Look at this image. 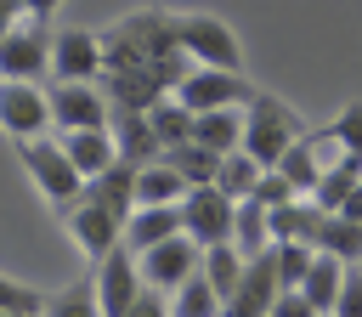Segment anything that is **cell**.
<instances>
[{
  "instance_id": "1",
  "label": "cell",
  "mask_w": 362,
  "mask_h": 317,
  "mask_svg": "<svg viewBox=\"0 0 362 317\" xmlns=\"http://www.w3.org/2000/svg\"><path fill=\"white\" fill-rule=\"evenodd\" d=\"M300 136H305V119H300L283 96H272V91H255V96H249V108H243V153H249V158H260L266 170H277L283 153H288Z\"/></svg>"
},
{
  "instance_id": "2",
  "label": "cell",
  "mask_w": 362,
  "mask_h": 317,
  "mask_svg": "<svg viewBox=\"0 0 362 317\" xmlns=\"http://www.w3.org/2000/svg\"><path fill=\"white\" fill-rule=\"evenodd\" d=\"M17 158L28 164V175H34V187L62 209V204H74L79 192H85V175L74 170V158H68V147L57 142V136H28V142H17Z\"/></svg>"
},
{
  "instance_id": "3",
  "label": "cell",
  "mask_w": 362,
  "mask_h": 317,
  "mask_svg": "<svg viewBox=\"0 0 362 317\" xmlns=\"http://www.w3.org/2000/svg\"><path fill=\"white\" fill-rule=\"evenodd\" d=\"M62 226L74 232V243H79L90 260H102V255H113V249L124 243V215H119V209H107L90 187H85L74 204H62Z\"/></svg>"
},
{
  "instance_id": "4",
  "label": "cell",
  "mask_w": 362,
  "mask_h": 317,
  "mask_svg": "<svg viewBox=\"0 0 362 317\" xmlns=\"http://www.w3.org/2000/svg\"><path fill=\"white\" fill-rule=\"evenodd\" d=\"M175 40H181V51H187L198 68H238V62H243L238 34H232L221 17H209V11H187V17H175Z\"/></svg>"
},
{
  "instance_id": "5",
  "label": "cell",
  "mask_w": 362,
  "mask_h": 317,
  "mask_svg": "<svg viewBox=\"0 0 362 317\" xmlns=\"http://www.w3.org/2000/svg\"><path fill=\"white\" fill-rule=\"evenodd\" d=\"M232 221H238V198H226L215 181L209 187H192L187 198H181V232L192 238V243H232Z\"/></svg>"
},
{
  "instance_id": "6",
  "label": "cell",
  "mask_w": 362,
  "mask_h": 317,
  "mask_svg": "<svg viewBox=\"0 0 362 317\" xmlns=\"http://www.w3.org/2000/svg\"><path fill=\"white\" fill-rule=\"evenodd\" d=\"M175 96H181L192 113H215V108H249L255 85H249L238 68H192V74L175 85Z\"/></svg>"
},
{
  "instance_id": "7",
  "label": "cell",
  "mask_w": 362,
  "mask_h": 317,
  "mask_svg": "<svg viewBox=\"0 0 362 317\" xmlns=\"http://www.w3.org/2000/svg\"><path fill=\"white\" fill-rule=\"evenodd\" d=\"M96 306H102V317H124L130 306H136V294L147 289V277H141V260H136V249H113V255H102L96 260Z\"/></svg>"
},
{
  "instance_id": "8",
  "label": "cell",
  "mask_w": 362,
  "mask_h": 317,
  "mask_svg": "<svg viewBox=\"0 0 362 317\" xmlns=\"http://www.w3.org/2000/svg\"><path fill=\"white\" fill-rule=\"evenodd\" d=\"M113 102L102 85H79V79H57L51 91V125L57 130H107Z\"/></svg>"
},
{
  "instance_id": "9",
  "label": "cell",
  "mask_w": 362,
  "mask_h": 317,
  "mask_svg": "<svg viewBox=\"0 0 362 317\" xmlns=\"http://www.w3.org/2000/svg\"><path fill=\"white\" fill-rule=\"evenodd\" d=\"M141 260V277H147V289H164V294H175L198 266H204V243H192L187 232H175V238H164V243H153V249H141L136 255Z\"/></svg>"
},
{
  "instance_id": "10",
  "label": "cell",
  "mask_w": 362,
  "mask_h": 317,
  "mask_svg": "<svg viewBox=\"0 0 362 317\" xmlns=\"http://www.w3.org/2000/svg\"><path fill=\"white\" fill-rule=\"evenodd\" d=\"M45 125H51V96L40 85H28V79H0V130L28 142Z\"/></svg>"
},
{
  "instance_id": "11",
  "label": "cell",
  "mask_w": 362,
  "mask_h": 317,
  "mask_svg": "<svg viewBox=\"0 0 362 317\" xmlns=\"http://www.w3.org/2000/svg\"><path fill=\"white\" fill-rule=\"evenodd\" d=\"M51 40L57 34H45L40 23H17L6 40H0V79H40L45 68H51Z\"/></svg>"
},
{
  "instance_id": "12",
  "label": "cell",
  "mask_w": 362,
  "mask_h": 317,
  "mask_svg": "<svg viewBox=\"0 0 362 317\" xmlns=\"http://www.w3.org/2000/svg\"><path fill=\"white\" fill-rule=\"evenodd\" d=\"M107 68L102 57V34H85V28H62L51 40V74L57 79H79V85H96Z\"/></svg>"
},
{
  "instance_id": "13",
  "label": "cell",
  "mask_w": 362,
  "mask_h": 317,
  "mask_svg": "<svg viewBox=\"0 0 362 317\" xmlns=\"http://www.w3.org/2000/svg\"><path fill=\"white\" fill-rule=\"evenodd\" d=\"M277 294H283V277H277V255L266 249V255H255L243 266V283L232 289L226 317H272V300Z\"/></svg>"
},
{
  "instance_id": "14",
  "label": "cell",
  "mask_w": 362,
  "mask_h": 317,
  "mask_svg": "<svg viewBox=\"0 0 362 317\" xmlns=\"http://www.w3.org/2000/svg\"><path fill=\"white\" fill-rule=\"evenodd\" d=\"M107 130H113V147H119V158H124V164H153V158L164 153V147H158V136H153V119H147V113H136V108H113Z\"/></svg>"
},
{
  "instance_id": "15",
  "label": "cell",
  "mask_w": 362,
  "mask_h": 317,
  "mask_svg": "<svg viewBox=\"0 0 362 317\" xmlns=\"http://www.w3.org/2000/svg\"><path fill=\"white\" fill-rule=\"evenodd\" d=\"M322 221H328V209L317 198H288V204L272 209V243H311L317 249Z\"/></svg>"
},
{
  "instance_id": "16",
  "label": "cell",
  "mask_w": 362,
  "mask_h": 317,
  "mask_svg": "<svg viewBox=\"0 0 362 317\" xmlns=\"http://www.w3.org/2000/svg\"><path fill=\"white\" fill-rule=\"evenodd\" d=\"M57 142L68 147V158H74V170H79L85 181H96L102 170H113V164H119L113 130H57Z\"/></svg>"
},
{
  "instance_id": "17",
  "label": "cell",
  "mask_w": 362,
  "mask_h": 317,
  "mask_svg": "<svg viewBox=\"0 0 362 317\" xmlns=\"http://www.w3.org/2000/svg\"><path fill=\"white\" fill-rule=\"evenodd\" d=\"M175 232H181V204H136L130 221H124V249L141 255V249H153Z\"/></svg>"
},
{
  "instance_id": "18",
  "label": "cell",
  "mask_w": 362,
  "mask_h": 317,
  "mask_svg": "<svg viewBox=\"0 0 362 317\" xmlns=\"http://www.w3.org/2000/svg\"><path fill=\"white\" fill-rule=\"evenodd\" d=\"M345 272H351V266H345L339 255H322V249H317V260H311V272H305L300 294H305L322 317H334V300H339V289H345Z\"/></svg>"
},
{
  "instance_id": "19",
  "label": "cell",
  "mask_w": 362,
  "mask_h": 317,
  "mask_svg": "<svg viewBox=\"0 0 362 317\" xmlns=\"http://www.w3.org/2000/svg\"><path fill=\"white\" fill-rule=\"evenodd\" d=\"M192 142H204L209 153H238L243 147V108H215V113H198L192 125Z\"/></svg>"
},
{
  "instance_id": "20",
  "label": "cell",
  "mask_w": 362,
  "mask_h": 317,
  "mask_svg": "<svg viewBox=\"0 0 362 317\" xmlns=\"http://www.w3.org/2000/svg\"><path fill=\"white\" fill-rule=\"evenodd\" d=\"M277 170L294 181V192H300V198H311V192H317V181H322V170H328V158H322L317 136L305 130V136H300V142L283 153V164H277Z\"/></svg>"
},
{
  "instance_id": "21",
  "label": "cell",
  "mask_w": 362,
  "mask_h": 317,
  "mask_svg": "<svg viewBox=\"0 0 362 317\" xmlns=\"http://www.w3.org/2000/svg\"><path fill=\"white\" fill-rule=\"evenodd\" d=\"M192 187H187V175L181 170H170L164 158H153V164H141L136 170V204H181Z\"/></svg>"
},
{
  "instance_id": "22",
  "label": "cell",
  "mask_w": 362,
  "mask_h": 317,
  "mask_svg": "<svg viewBox=\"0 0 362 317\" xmlns=\"http://www.w3.org/2000/svg\"><path fill=\"white\" fill-rule=\"evenodd\" d=\"M232 243L255 260V255H266L272 249V209L260 204V198H238V221H232Z\"/></svg>"
},
{
  "instance_id": "23",
  "label": "cell",
  "mask_w": 362,
  "mask_h": 317,
  "mask_svg": "<svg viewBox=\"0 0 362 317\" xmlns=\"http://www.w3.org/2000/svg\"><path fill=\"white\" fill-rule=\"evenodd\" d=\"M147 119H153V136H158V147H181V142H192V125H198V113L170 91L164 102H153L147 108Z\"/></svg>"
},
{
  "instance_id": "24",
  "label": "cell",
  "mask_w": 362,
  "mask_h": 317,
  "mask_svg": "<svg viewBox=\"0 0 362 317\" xmlns=\"http://www.w3.org/2000/svg\"><path fill=\"white\" fill-rule=\"evenodd\" d=\"M170 317H226V300H221V289H215L204 272H192V277L170 294Z\"/></svg>"
},
{
  "instance_id": "25",
  "label": "cell",
  "mask_w": 362,
  "mask_h": 317,
  "mask_svg": "<svg viewBox=\"0 0 362 317\" xmlns=\"http://www.w3.org/2000/svg\"><path fill=\"white\" fill-rule=\"evenodd\" d=\"M170 170H181L187 175V187H209L215 181V170H221V153H209L204 142H181V147H164L158 153Z\"/></svg>"
},
{
  "instance_id": "26",
  "label": "cell",
  "mask_w": 362,
  "mask_h": 317,
  "mask_svg": "<svg viewBox=\"0 0 362 317\" xmlns=\"http://www.w3.org/2000/svg\"><path fill=\"white\" fill-rule=\"evenodd\" d=\"M243 266H249V255H243L238 243H209V249H204V266H198V272H204V277H209V283L221 289V300H232V289L243 283Z\"/></svg>"
},
{
  "instance_id": "27",
  "label": "cell",
  "mask_w": 362,
  "mask_h": 317,
  "mask_svg": "<svg viewBox=\"0 0 362 317\" xmlns=\"http://www.w3.org/2000/svg\"><path fill=\"white\" fill-rule=\"evenodd\" d=\"M260 175H266V164H260V158H249V153L238 147V153H226V158H221V170H215V187H221L226 198H255Z\"/></svg>"
},
{
  "instance_id": "28",
  "label": "cell",
  "mask_w": 362,
  "mask_h": 317,
  "mask_svg": "<svg viewBox=\"0 0 362 317\" xmlns=\"http://www.w3.org/2000/svg\"><path fill=\"white\" fill-rule=\"evenodd\" d=\"M356 181H362V158H356V153H345V158H334V164L322 170V181H317V192H311V198L334 215V209L351 198V187H356Z\"/></svg>"
},
{
  "instance_id": "29",
  "label": "cell",
  "mask_w": 362,
  "mask_h": 317,
  "mask_svg": "<svg viewBox=\"0 0 362 317\" xmlns=\"http://www.w3.org/2000/svg\"><path fill=\"white\" fill-rule=\"evenodd\" d=\"M317 249H322V255H339L345 266H362V221H351V215H328Z\"/></svg>"
},
{
  "instance_id": "30",
  "label": "cell",
  "mask_w": 362,
  "mask_h": 317,
  "mask_svg": "<svg viewBox=\"0 0 362 317\" xmlns=\"http://www.w3.org/2000/svg\"><path fill=\"white\" fill-rule=\"evenodd\" d=\"M40 317H102V306H96V277H79V283L45 294V311H40Z\"/></svg>"
},
{
  "instance_id": "31",
  "label": "cell",
  "mask_w": 362,
  "mask_h": 317,
  "mask_svg": "<svg viewBox=\"0 0 362 317\" xmlns=\"http://www.w3.org/2000/svg\"><path fill=\"white\" fill-rule=\"evenodd\" d=\"M272 255H277V277H283V289H300L305 272H311V260H317L311 243H272Z\"/></svg>"
},
{
  "instance_id": "32",
  "label": "cell",
  "mask_w": 362,
  "mask_h": 317,
  "mask_svg": "<svg viewBox=\"0 0 362 317\" xmlns=\"http://www.w3.org/2000/svg\"><path fill=\"white\" fill-rule=\"evenodd\" d=\"M0 311H11V317H40V311H45V294L28 289V283L0 277Z\"/></svg>"
},
{
  "instance_id": "33",
  "label": "cell",
  "mask_w": 362,
  "mask_h": 317,
  "mask_svg": "<svg viewBox=\"0 0 362 317\" xmlns=\"http://www.w3.org/2000/svg\"><path fill=\"white\" fill-rule=\"evenodd\" d=\"M334 136H339V147L345 153H356L362 158V102H345L339 113H334V125H328Z\"/></svg>"
},
{
  "instance_id": "34",
  "label": "cell",
  "mask_w": 362,
  "mask_h": 317,
  "mask_svg": "<svg viewBox=\"0 0 362 317\" xmlns=\"http://www.w3.org/2000/svg\"><path fill=\"white\" fill-rule=\"evenodd\" d=\"M255 198H260L266 209H277V204H288V198H300V192H294V181H288L283 170H266L260 187H255Z\"/></svg>"
},
{
  "instance_id": "35",
  "label": "cell",
  "mask_w": 362,
  "mask_h": 317,
  "mask_svg": "<svg viewBox=\"0 0 362 317\" xmlns=\"http://www.w3.org/2000/svg\"><path fill=\"white\" fill-rule=\"evenodd\" d=\"M334 317H362V266L345 272V289H339V300H334Z\"/></svg>"
},
{
  "instance_id": "36",
  "label": "cell",
  "mask_w": 362,
  "mask_h": 317,
  "mask_svg": "<svg viewBox=\"0 0 362 317\" xmlns=\"http://www.w3.org/2000/svg\"><path fill=\"white\" fill-rule=\"evenodd\" d=\"M272 317H322V311H317V306H311L300 289H283V294L272 300Z\"/></svg>"
},
{
  "instance_id": "37",
  "label": "cell",
  "mask_w": 362,
  "mask_h": 317,
  "mask_svg": "<svg viewBox=\"0 0 362 317\" xmlns=\"http://www.w3.org/2000/svg\"><path fill=\"white\" fill-rule=\"evenodd\" d=\"M124 317H170V294H164V289H141Z\"/></svg>"
},
{
  "instance_id": "38",
  "label": "cell",
  "mask_w": 362,
  "mask_h": 317,
  "mask_svg": "<svg viewBox=\"0 0 362 317\" xmlns=\"http://www.w3.org/2000/svg\"><path fill=\"white\" fill-rule=\"evenodd\" d=\"M17 17H23V0H0V40L17 28Z\"/></svg>"
},
{
  "instance_id": "39",
  "label": "cell",
  "mask_w": 362,
  "mask_h": 317,
  "mask_svg": "<svg viewBox=\"0 0 362 317\" xmlns=\"http://www.w3.org/2000/svg\"><path fill=\"white\" fill-rule=\"evenodd\" d=\"M334 215H351V221H362V181H356V187H351V198H345V204H339V209H334Z\"/></svg>"
},
{
  "instance_id": "40",
  "label": "cell",
  "mask_w": 362,
  "mask_h": 317,
  "mask_svg": "<svg viewBox=\"0 0 362 317\" xmlns=\"http://www.w3.org/2000/svg\"><path fill=\"white\" fill-rule=\"evenodd\" d=\"M57 6H62V0H23V11H28V17H40V23H45Z\"/></svg>"
},
{
  "instance_id": "41",
  "label": "cell",
  "mask_w": 362,
  "mask_h": 317,
  "mask_svg": "<svg viewBox=\"0 0 362 317\" xmlns=\"http://www.w3.org/2000/svg\"><path fill=\"white\" fill-rule=\"evenodd\" d=\"M0 317H11V311H0Z\"/></svg>"
}]
</instances>
